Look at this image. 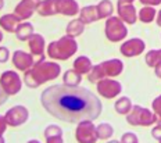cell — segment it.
Returning a JSON list of instances; mask_svg holds the SVG:
<instances>
[{
	"label": "cell",
	"instance_id": "1",
	"mask_svg": "<svg viewBox=\"0 0 161 143\" xmlns=\"http://www.w3.org/2000/svg\"><path fill=\"white\" fill-rule=\"evenodd\" d=\"M40 103L43 108L60 121L78 124L80 121H95L103 111L100 99L82 86L53 85L42 92Z\"/></svg>",
	"mask_w": 161,
	"mask_h": 143
},
{
	"label": "cell",
	"instance_id": "2",
	"mask_svg": "<svg viewBox=\"0 0 161 143\" xmlns=\"http://www.w3.org/2000/svg\"><path fill=\"white\" fill-rule=\"evenodd\" d=\"M60 72H61V67L57 63L46 61L45 57L40 56L38 61L33 63L32 67L25 71L24 82L29 88H39L45 82L56 79Z\"/></svg>",
	"mask_w": 161,
	"mask_h": 143
},
{
	"label": "cell",
	"instance_id": "3",
	"mask_svg": "<svg viewBox=\"0 0 161 143\" xmlns=\"http://www.w3.org/2000/svg\"><path fill=\"white\" fill-rule=\"evenodd\" d=\"M76 50H78L76 41L72 36L65 35L60 41L50 43L47 47V54L50 58H54V60H67L72 57L76 53Z\"/></svg>",
	"mask_w": 161,
	"mask_h": 143
},
{
	"label": "cell",
	"instance_id": "4",
	"mask_svg": "<svg viewBox=\"0 0 161 143\" xmlns=\"http://www.w3.org/2000/svg\"><path fill=\"white\" fill-rule=\"evenodd\" d=\"M126 121H128L129 125L133 126H150L158 121V117H157L156 113L153 114L147 108H143L140 106H132L130 111L126 114Z\"/></svg>",
	"mask_w": 161,
	"mask_h": 143
},
{
	"label": "cell",
	"instance_id": "5",
	"mask_svg": "<svg viewBox=\"0 0 161 143\" xmlns=\"http://www.w3.org/2000/svg\"><path fill=\"white\" fill-rule=\"evenodd\" d=\"M128 29L119 17L107 18L106 21V36L111 42H119L126 38Z\"/></svg>",
	"mask_w": 161,
	"mask_h": 143
},
{
	"label": "cell",
	"instance_id": "6",
	"mask_svg": "<svg viewBox=\"0 0 161 143\" xmlns=\"http://www.w3.org/2000/svg\"><path fill=\"white\" fill-rule=\"evenodd\" d=\"M75 138L79 143H95L97 142V132L93 121H80L78 122V128L75 132Z\"/></svg>",
	"mask_w": 161,
	"mask_h": 143
},
{
	"label": "cell",
	"instance_id": "7",
	"mask_svg": "<svg viewBox=\"0 0 161 143\" xmlns=\"http://www.w3.org/2000/svg\"><path fill=\"white\" fill-rule=\"evenodd\" d=\"M0 86L3 88L7 95H17L21 91V79L17 72L14 71H6L0 76Z\"/></svg>",
	"mask_w": 161,
	"mask_h": 143
},
{
	"label": "cell",
	"instance_id": "8",
	"mask_svg": "<svg viewBox=\"0 0 161 143\" xmlns=\"http://www.w3.org/2000/svg\"><path fill=\"white\" fill-rule=\"evenodd\" d=\"M97 86V92L100 93V96L106 99H113L115 96H118L121 91H122V86H121L119 82L114 81V79H107L103 78L100 81L96 82Z\"/></svg>",
	"mask_w": 161,
	"mask_h": 143
},
{
	"label": "cell",
	"instance_id": "9",
	"mask_svg": "<svg viewBox=\"0 0 161 143\" xmlns=\"http://www.w3.org/2000/svg\"><path fill=\"white\" fill-rule=\"evenodd\" d=\"M28 117H29V113L24 106H15L11 110H8L4 115L6 122L10 126H19L25 124L28 121Z\"/></svg>",
	"mask_w": 161,
	"mask_h": 143
},
{
	"label": "cell",
	"instance_id": "10",
	"mask_svg": "<svg viewBox=\"0 0 161 143\" xmlns=\"http://www.w3.org/2000/svg\"><path fill=\"white\" fill-rule=\"evenodd\" d=\"M145 42L139 38L130 39L126 41L125 43H122V46L119 47V52L122 53L125 57H136V56L142 54L145 52Z\"/></svg>",
	"mask_w": 161,
	"mask_h": 143
},
{
	"label": "cell",
	"instance_id": "11",
	"mask_svg": "<svg viewBox=\"0 0 161 143\" xmlns=\"http://www.w3.org/2000/svg\"><path fill=\"white\" fill-rule=\"evenodd\" d=\"M42 0H21L17 4L14 14H17L21 19L31 18V15L33 14L35 10H38V6L40 4Z\"/></svg>",
	"mask_w": 161,
	"mask_h": 143
},
{
	"label": "cell",
	"instance_id": "12",
	"mask_svg": "<svg viewBox=\"0 0 161 143\" xmlns=\"http://www.w3.org/2000/svg\"><path fill=\"white\" fill-rule=\"evenodd\" d=\"M118 17L122 19L125 24H130L133 25L136 22V8L132 3H124V2H119L118 0Z\"/></svg>",
	"mask_w": 161,
	"mask_h": 143
},
{
	"label": "cell",
	"instance_id": "13",
	"mask_svg": "<svg viewBox=\"0 0 161 143\" xmlns=\"http://www.w3.org/2000/svg\"><path fill=\"white\" fill-rule=\"evenodd\" d=\"M13 64L19 71H26L33 65V57L29 53H25L22 50H15L14 54H13Z\"/></svg>",
	"mask_w": 161,
	"mask_h": 143
},
{
	"label": "cell",
	"instance_id": "14",
	"mask_svg": "<svg viewBox=\"0 0 161 143\" xmlns=\"http://www.w3.org/2000/svg\"><path fill=\"white\" fill-rule=\"evenodd\" d=\"M57 11L58 14L74 17L78 14L79 6L75 0H57Z\"/></svg>",
	"mask_w": 161,
	"mask_h": 143
},
{
	"label": "cell",
	"instance_id": "15",
	"mask_svg": "<svg viewBox=\"0 0 161 143\" xmlns=\"http://www.w3.org/2000/svg\"><path fill=\"white\" fill-rule=\"evenodd\" d=\"M102 67L104 69L106 76H117L122 72L124 64L122 61L118 58H113V60H107V61L102 63Z\"/></svg>",
	"mask_w": 161,
	"mask_h": 143
},
{
	"label": "cell",
	"instance_id": "16",
	"mask_svg": "<svg viewBox=\"0 0 161 143\" xmlns=\"http://www.w3.org/2000/svg\"><path fill=\"white\" fill-rule=\"evenodd\" d=\"M28 45L31 49V53L33 56H42L45 50V39L39 34H32L31 38L28 39Z\"/></svg>",
	"mask_w": 161,
	"mask_h": 143
},
{
	"label": "cell",
	"instance_id": "17",
	"mask_svg": "<svg viewBox=\"0 0 161 143\" xmlns=\"http://www.w3.org/2000/svg\"><path fill=\"white\" fill-rule=\"evenodd\" d=\"M22 19L18 17L17 14H4L0 18V26L7 32H15L17 26Z\"/></svg>",
	"mask_w": 161,
	"mask_h": 143
},
{
	"label": "cell",
	"instance_id": "18",
	"mask_svg": "<svg viewBox=\"0 0 161 143\" xmlns=\"http://www.w3.org/2000/svg\"><path fill=\"white\" fill-rule=\"evenodd\" d=\"M45 138L47 143H63V131L57 125H49L45 129Z\"/></svg>",
	"mask_w": 161,
	"mask_h": 143
},
{
	"label": "cell",
	"instance_id": "19",
	"mask_svg": "<svg viewBox=\"0 0 161 143\" xmlns=\"http://www.w3.org/2000/svg\"><path fill=\"white\" fill-rule=\"evenodd\" d=\"M38 13L42 17L58 14V11H57V0H45V2H40V4L38 6Z\"/></svg>",
	"mask_w": 161,
	"mask_h": 143
},
{
	"label": "cell",
	"instance_id": "20",
	"mask_svg": "<svg viewBox=\"0 0 161 143\" xmlns=\"http://www.w3.org/2000/svg\"><path fill=\"white\" fill-rule=\"evenodd\" d=\"M79 19L85 25L92 24V22L97 21L99 17H97L96 6H86V7H83L82 10H80V13H79Z\"/></svg>",
	"mask_w": 161,
	"mask_h": 143
},
{
	"label": "cell",
	"instance_id": "21",
	"mask_svg": "<svg viewBox=\"0 0 161 143\" xmlns=\"http://www.w3.org/2000/svg\"><path fill=\"white\" fill-rule=\"evenodd\" d=\"M14 34L18 41H28L33 34V25L29 22H19Z\"/></svg>",
	"mask_w": 161,
	"mask_h": 143
},
{
	"label": "cell",
	"instance_id": "22",
	"mask_svg": "<svg viewBox=\"0 0 161 143\" xmlns=\"http://www.w3.org/2000/svg\"><path fill=\"white\" fill-rule=\"evenodd\" d=\"M96 11H97V17H99V19L108 18V17H111V14L114 11V6L110 0H102V2L96 6Z\"/></svg>",
	"mask_w": 161,
	"mask_h": 143
},
{
	"label": "cell",
	"instance_id": "23",
	"mask_svg": "<svg viewBox=\"0 0 161 143\" xmlns=\"http://www.w3.org/2000/svg\"><path fill=\"white\" fill-rule=\"evenodd\" d=\"M74 69L78 71L79 74H88V72L92 69V61L90 58L85 57V56H80L74 61Z\"/></svg>",
	"mask_w": 161,
	"mask_h": 143
},
{
	"label": "cell",
	"instance_id": "24",
	"mask_svg": "<svg viewBox=\"0 0 161 143\" xmlns=\"http://www.w3.org/2000/svg\"><path fill=\"white\" fill-rule=\"evenodd\" d=\"M80 81H82V74H79L75 69H68V71H65V74L63 75V82H64L65 85L76 86L80 84Z\"/></svg>",
	"mask_w": 161,
	"mask_h": 143
},
{
	"label": "cell",
	"instance_id": "25",
	"mask_svg": "<svg viewBox=\"0 0 161 143\" xmlns=\"http://www.w3.org/2000/svg\"><path fill=\"white\" fill-rule=\"evenodd\" d=\"M83 29H85V24H83L80 19H72V21L67 25L65 31H67V35L68 36L76 38V36H79L80 34H82Z\"/></svg>",
	"mask_w": 161,
	"mask_h": 143
},
{
	"label": "cell",
	"instance_id": "26",
	"mask_svg": "<svg viewBox=\"0 0 161 143\" xmlns=\"http://www.w3.org/2000/svg\"><path fill=\"white\" fill-rule=\"evenodd\" d=\"M114 107H115V111L118 113V114H128L130 111V108H132V103L128 97H121L118 100L115 102V104H114Z\"/></svg>",
	"mask_w": 161,
	"mask_h": 143
},
{
	"label": "cell",
	"instance_id": "27",
	"mask_svg": "<svg viewBox=\"0 0 161 143\" xmlns=\"http://www.w3.org/2000/svg\"><path fill=\"white\" fill-rule=\"evenodd\" d=\"M96 132H97V138L99 139H110L114 134V128L110 124H100L99 126H96Z\"/></svg>",
	"mask_w": 161,
	"mask_h": 143
},
{
	"label": "cell",
	"instance_id": "28",
	"mask_svg": "<svg viewBox=\"0 0 161 143\" xmlns=\"http://www.w3.org/2000/svg\"><path fill=\"white\" fill-rule=\"evenodd\" d=\"M88 78H89L90 82H97V81H100V79H103V78H107L106 74H104V69H103V67H102V64L92 67V69L88 72Z\"/></svg>",
	"mask_w": 161,
	"mask_h": 143
},
{
	"label": "cell",
	"instance_id": "29",
	"mask_svg": "<svg viewBox=\"0 0 161 143\" xmlns=\"http://www.w3.org/2000/svg\"><path fill=\"white\" fill-rule=\"evenodd\" d=\"M154 17H156V10L153 7H143L142 10L139 11V19L145 24H149L152 22Z\"/></svg>",
	"mask_w": 161,
	"mask_h": 143
},
{
	"label": "cell",
	"instance_id": "30",
	"mask_svg": "<svg viewBox=\"0 0 161 143\" xmlns=\"http://www.w3.org/2000/svg\"><path fill=\"white\" fill-rule=\"evenodd\" d=\"M146 63L149 67L154 68L158 63V50H152L146 54Z\"/></svg>",
	"mask_w": 161,
	"mask_h": 143
},
{
	"label": "cell",
	"instance_id": "31",
	"mask_svg": "<svg viewBox=\"0 0 161 143\" xmlns=\"http://www.w3.org/2000/svg\"><path fill=\"white\" fill-rule=\"evenodd\" d=\"M152 106H153L154 113L157 114V117H158V121H160V124H161V95L158 96V97L154 99Z\"/></svg>",
	"mask_w": 161,
	"mask_h": 143
},
{
	"label": "cell",
	"instance_id": "32",
	"mask_svg": "<svg viewBox=\"0 0 161 143\" xmlns=\"http://www.w3.org/2000/svg\"><path fill=\"white\" fill-rule=\"evenodd\" d=\"M121 142L122 143H137L139 140H137V136L135 134H125L122 135V138H121Z\"/></svg>",
	"mask_w": 161,
	"mask_h": 143
},
{
	"label": "cell",
	"instance_id": "33",
	"mask_svg": "<svg viewBox=\"0 0 161 143\" xmlns=\"http://www.w3.org/2000/svg\"><path fill=\"white\" fill-rule=\"evenodd\" d=\"M10 57V52L7 47H0V63H6Z\"/></svg>",
	"mask_w": 161,
	"mask_h": 143
},
{
	"label": "cell",
	"instance_id": "34",
	"mask_svg": "<svg viewBox=\"0 0 161 143\" xmlns=\"http://www.w3.org/2000/svg\"><path fill=\"white\" fill-rule=\"evenodd\" d=\"M152 135H153V138H156L157 140L161 138V124L158 125H156L154 128L152 129Z\"/></svg>",
	"mask_w": 161,
	"mask_h": 143
},
{
	"label": "cell",
	"instance_id": "35",
	"mask_svg": "<svg viewBox=\"0 0 161 143\" xmlns=\"http://www.w3.org/2000/svg\"><path fill=\"white\" fill-rule=\"evenodd\" d=\"M154 72H156V75L161 78V49L158 50V63H157V65L154 67Z\"/></svg>",
	"mask_w": 161,
	"mask_h": 143
},
{
	"label": "cell",
	"instance_id": "36",
	"mask_svg": "<svg viewBox=\"0 0 161 143\" xmlns=\"http://www.w3.org/2000/svg\"><path fill=\"white\" fill-rule=\"evenodd\" d=\"M6 128H7V122H6V118L0 115V136H3V134L6 132Z\"/></svg>",
	"mask_w": 161,
	"mask_h": 143
},
{
	"label": "cell",
	"instance_id": "37",
	"mask_svg": "<svg viewBox=\"0 0 161 143\" xmlns=\"http://www.w3.org/2000/svg\"><path fill=\"white\" fill-rule=\"evenodd\" d=\"M140 3L145 6H158L161 4V0H140Z\"/></svg>",
	"mask_w": 161,
	"mask_h": 143
},
{
	"label": "cell",
	"instance_id": "38",
	"mask_svg": "<svg viewBox=\"0 0 161 143\" xmlns=\"http://www.w3.org/2000/svg\"><path fill=\"white\" fill-rule=\"evenodd\" d=\"M7 93H6L4 91H3V88H2V86H0V106H2L3 104V103H6V102H7Z\"/></svg>",
	"mask_w": 161,
	"mask_h": 143
},
{
	"label": "cell",
	"instance_id": "39",
	"mask_svg": "<svg viewBox=\"0 0 161 143\" xmlns=\"http://www.w3.org/2000/svg\"><path fill=\"white\" fill-rule=\"evenodd\" d=\"M156 21H157V25L161 26V10L158 11V14H157V18H156Z\"/></svg>",
	"mask_w": 161,
	"mask_h": 143
},
{
	"label": "cell",
	"instance_id": "40",
	"mask_svg": "<svg viewBox=\"0 0 161 143\" xmlns=\"http://www.w3.org/2000/svg\"><path fill=\"white\" fill-rule=\"evenodd\" d=\"M3 6H4V0H0V10L3 8Z\"/></svg>",
	"mask_w": 161,
	"mask_h": 143
},
{
	"label": "cell",
	"instance_id": "41",
	"mask_svg": "<svg viewBox=\"0 0 161 143\" xmlns=\"http://www.w3.org/2000/svg\"><path fill=\"white\" fill-rule=\"evenodd\" d=\"M119 2H124V3H133V0H119Z\"/></svg>",
	"mask_w": 161,
	"mask_h": 143
},
{
	"label": "cell",
	"instance_id": "42",
	"mask_svg": "<svg viewBox=\"0 0 161 143\" xmlns=\"http://www.w3.org/2000/svg\"><path fill=\"white\" fill-rule=\"evenodd\" d=\"M4 142V138H3V136H0V143H3Z\"/></svg>",
	"mask_w": 161,
	"mask_h": 143
},
{
	"label": "cell",
	"instance_id": "43",
	"mask_svg": "<svg viewBox=\"0 0 161 143\" xmlns=\"http://www.w3.org/2000/svg\"><path fill=\"white\" fill-rule=\"evenodd\" d=\"M2 39H3V34H2V31H0V42H2Z\"/></svg>",
	"mask_w": 161,
	"mask_h": 143
},
{
	"label": "cell",
	"instance_id": "44",
	"mask_svg": "<svg viewBox=\"0 0 161 143\" xmlns=\"http://www.w3.org/2000/svg\"><path fill=\"white\" fill-rule=\"evenodd\" d=\"M158 142H160V143H161V138H160V139H158Z\"/></svg>",
	"mask_w": 161,
	"mask_h": 143
}]
</instances>
